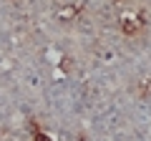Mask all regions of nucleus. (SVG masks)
Masks as SVG:
<instances>
[{
	"label": "nucleus",
	"mask_w": 151,
	"mask_h": 141,
	"mask_svg": "<svg viewBox=\"0 0 151 141\" xmlns=\"http://www.w3.org/2000/svg\"><path fill=\"white\" fill-rule=\"evenodd\" d=\"M38 141H45V136H40V139H38Z\"/></svg>",
	"instance_id": "obj_1"
}]
</instances>
